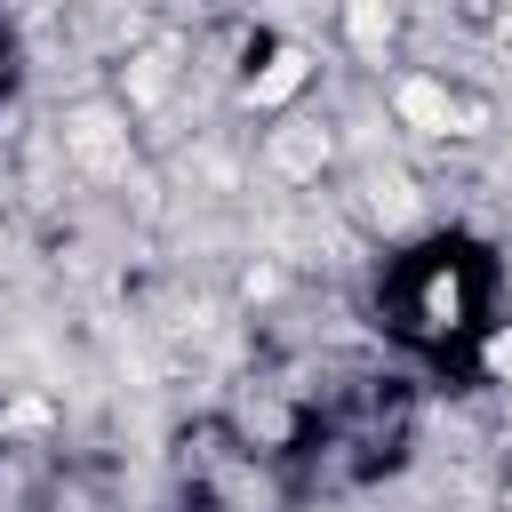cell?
<instances>
[{"mask_svg": "<svg viewBox=\"0 0 512 512\" xmlns=\"http://www.w3.org/2000/svg\"><path fill=\"white\" fill-rule=\"evenodd\" d=\"M392 112H400L416 136H448V128H456V104H448V88H440V80H424V72L392 88Z\"/></svg>", "mask_w": 512, "mask_h": 512, "instance_id": "cell-1", "label": "cell"}, {"mask_svg": "<svg viewBox=\"0 0 512 512\" xmlns=\"http://www.w3.org/2000/svg\"><path fill=\"white\" fill-rule=\"evenodd\" d=\"M304 72H312V56H304V48H280V56H272V72H264V80H248V104H256V112L288 104V96L304 88Z\"/></svg>", "mask_w": 512, "mask_h": 512, "instance_id": "cell-2", "label": "cell"}, {"mask_svg": "<svg viewBox=\"0 0 512 512\" xmlns=\"http://www.w3.org/2000/svg\"><path fill=\"white\" fill-rule=\"evenodd\" d=\"M320 152H328V136H280V144H272V168H280V176H312Z\"/></svg>", "mask_w": 512, "mask_h": 512, "instance_id": "cell-3", "label": "cell"}, {"mask_svg": "<svg viewBox=\"0 0 512 512\" xmlns=\"http://www.w3.org/2000/svg\"><path fill=\"white\" fill-rule=\"evenodd\" d=\"M488 368H496V376H504V384H512V328H504V336H496V344H488Z\"/></svg>", "mask_w": 512, "mask_h": 512, "instance_id": "cell-4", "label": "cell"}]
</instances>
